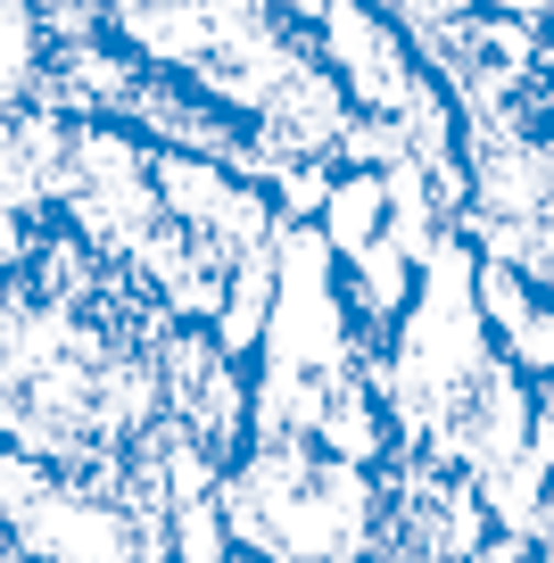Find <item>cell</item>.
<instances>
[{"label": "cell", "mask_w": 554, "mask_h": 563, "mask_svg": "<svg viewBox=\"0 0 554 563\" xmlns=\"http://www.w3.org/2000/svg\"><path fill=\"white\" fill-rule=\"evenodd\" d=\"M224 563H265V555H224Z\"/></svg>", "instance_id": "1"}]
</instances>
